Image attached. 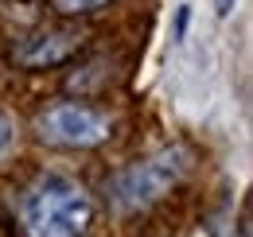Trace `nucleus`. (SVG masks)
<instances>
[{
    "label": "nucleus",
    "mask_w": 253,
    "mask_h": 237,
    "mask_svg": "<svg viewBox=\"0 0 253 237\" xmlns=\"http://www.w3.org/2000/svg\"><path fill=\"white\" fill-rule=\"evenodd\" d=\"M187 20H191V4H183V8L175 12V39H183V31H187Z\"/></svg>",
    "instance_id": "0eeeda50"
},
{
    "label": "nucleus",
    "mask_w": 253,
    "mask_h": 237,
    "mask_svg": "<svg viewBox=\"0 0 253 237\" xmlns=\"http://www.w3.org/2000/svg\"><path fill=\"white\" fill-rule=\"evenodd\" d=\"M234 4H238V0H214V12H218L222 20H226V16L234 12Z\"/></svg>",
    "instance_id": "6e6552de"
},
{
    "label": "nucleus",
    "mask_w": 253,
    "mask_h": 237,
    "mask_svg": "<svg viewBox=\"0 0 253 237\" xmlns=\"http://www.w3.org/2000/svg\"><path fill=\"white\" fill-rule=\"evenodd\" d=\"M187 167H191L187 148H164L156 156H148V159H136V163H128L125 171H117L109 179V187H105L109 202L121 214L148 210L187 175Z\"/></svg>",
    "instance_id": "f03ea898"
},
{
    "label": "nucleus",
    "mask_w": 253,
    "mask_h": 237,
    "mask_svg": "<svg viewBox=\"0 0 253 237\" xmlns=\"http://www.w3.org/2000/svg\"><path fill=\"white\" fill-rule=\"evenodd\" d=\"M94 222V198L70 175H39L20 191V226L28 237H86Z\"/></svg>",
    "instance_id": "f257e3e1"
},
{
    "label": "nucleus",
    "mask_w": 253,
    "mask_h": 237,
    "mask_svg": "<svg viewBox=\"0 0 253 237\" xmlns=\"http://www.w3.org/2000/svg\"><path fill=\"white\" fill-rule=\"evenodd\" d=\"M35 128H39V140L55 148H97L113 136V120L82 101H55L51 109L39 113Z\"/></svg>",
    "instance_id": "7ed1b4c3"
},
{
    "label": "nucleus",
    "mask_w": 253,
    "mask_h": 237,
    "mask_svg": "<svg viewBox=\"0 0 253 237\" xmlns=\"http://www.w3.org/2000/svg\"><path fill=\"white\" fill-rule=\"evenodd\" d=\"M105 4L109 0H51V12L55 16H94Z\"/></svg>",
    "instance_id": "39448f33"
},
{
    "label": "nucleus",
    "mask_w": 253,
    "mask_h": 237,
    "mask_svg": "<svg viewBox=\"0 0 253 237\" xmlns=\"http://www.w3.org/2000/svg\"><path fill=\"white\" fill-rule=\"evenodd\" d=\"M82 47V31L78 28H47L28 35L20 47H16V66L24 70H43V66H63L74 51Z\"/></svg>",
    "instance_id": "20e7f679"
},
{
    "label": "nucleus",
    "mask_w": 253,
    "mask_h": 237,
    "mask_svg": "<svg viewBox=\"0 0 253 237\" xmlns=\"http://www.w3.org/2000/svg\"><path fill=\"white\" fill-rule=\"evenodd\" d=\"M12 144H16V120L8 113H0V159L12 152Z\"/></svg>",
    "instance_id": "423d86ee"
}]
</instances>
